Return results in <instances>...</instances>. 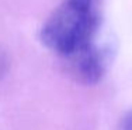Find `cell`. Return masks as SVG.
<instances>
[{
	"label": "cell",
	"instance_id": "7a4b0ae2",
	"mask_svg": "<svg viewBox=\"0 0 132 130\" xmlns=\"http://www.w3.org/2000/svg\"><path fill=\"white\" fill-rule=\"evenodd\" d=\"M117 130H132V111H129L127 115H124Z\"/></svg>",
	"mask_w": 132,
	"mask_h": 130
},
{
	"label": "cell",
	"instance_id": "6da1fadb",
	"mask_svg": "<svg viewBox=\"0 0 132 130\" xmlns=\"http://www.w3.org/2000/svg\"><path fill=\"white\" fill-rule=\"evenodd\" d=\"M98 0H63L41 28V41L66 60L70 74L101 70L111 62L112 46L100 42Z\"/></svg>",
	"mask_w": 132,
	"mask_h": 130
}]
</instances>
